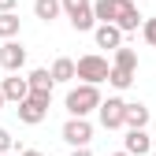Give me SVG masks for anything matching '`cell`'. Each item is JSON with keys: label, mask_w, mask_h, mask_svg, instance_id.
I'll return each instance as SVG.
<instances>
[{"label": "cell", "mask_w": 156, "mask_h": 156, "mask_svg": "<svg viewBox=\"0 0 156 156\" xmlns=\"http://www.w3.org/2000/svg\"><path fill=\"white\" fill-rule=\"evenodd\" d=\"M15 4H19V0H0V15H4V11H11Z\"/></svg>", "instance_id": "20"}, {"label": "cell", "mask_w": 156, "mask_h": 156, "mask_svg": "<svg viewBox=\"0 0 156 156\" xmlns=\"http://www.w3.org/2000/svg\"><path fill=\"white\" fill-rule=\"evenodd\" d=\"M4 156H15V152H4Z\"/></svg>", "instance_id": "25"}, {"label": "cell", "mask_w": 156, "mask_h": 156, "mask_svg": "<svg viewBox=\"0 0 156 156\" xmlns=\"http://www.w3.org/2000/svg\"><path fill=\"white\" fill-rule=\"evenodd\" d=\"M26 86H30V93H52V74H48V67H37V71H30L26 74Z\"/></svg>", "instance_id": "13"}, {"label": "cell", "mask_w": 156, "mask_h": 156, "mask_svg": "<svg viewBox=\"0 0 156 156\" xmlns=\"http://www.w3.org/2000/svg\"><path fill=\"white\" fill-rule=\"evenodd\" d=\"M101 126L104 130H119L123 126V115H126V101L123 97H108V101H101Z\"/></svg>", "instance_id": "7"}, {"label": "cell", "mask_w": 156, "mask_h": 156, "mask_svg": "<svg viewBox=\"0 0 156 156\" xmlns=\"http://www.w3.org/2000/svg\"><path fill=\"white\" fill-rule=\"evenodd\" d=\"M60 11H67L71 26H74L78 34L97 30V19H93V0H60Z\"/></svg>", "instance_id": "4"}, {"label": "cell", "mask_w": 156, "mask_h": 156, "mask_svg": "<svg viewBox=\"0 0 156 156\" xmlns=\"http://www.w3.org/2000/svg\"><path fill=\"white\" fill-rule=\"evenodd\" d=\"M108 60L104 56H97V52H89V56H78V63H74V78H82V86H101V82H108Z\"/></svg>", "instance_id": "3"}, {"label": "cell", "mask_w": 156, "mask_h": 156, "mask_svg": "<svg viewBox=\"0 0 156 156\" xmlns=\"http://www.w3.org/2000/svg\"><path fill=\"white\" fill-rule=\"evenodd\" d=\"M0 67H4L8 74H19L26 67V48L19 41H4V45H0Z\"/></svg>", "instance_id": "8"}, {"label": "cell", "mask_w": 156, "mask_h": 156, "mask_svg": "<svg viewBox=\"0 0 156 156\" xmlns=\"http://www.w3.org/2000/svg\"><path fill=\"white\" fill-rule=\"evenodd\" d=\"M123 126H126V130H145V126H149V108H145L141 101H138V104H126Z\"/></svg>", "instance_id": "11"}, {"label": "cell", "mask_w": 156, "mask_h": 156, "mask_svg": "<svg viewBox=\"0 0 156 156\" xmlns=\"http://www.w3.org/2000/svg\"><path fill=\"white\" fill-rule=\"evenodd\" d=\"M71 156H93V152H89V149H74Z\"/></svg>", "instance_id": "22"}, {"label": "cell", "mask_w": 156, "mask_h": 156, "mask_svg": "<svg viewBox=\"0 0 156 156\" xmlns=\"http://www.w3.org/2000/svg\"><path fill=\"white\" fill-rule=\"evenodd\" d=\"M152 156H156V152H152Z\"/></svg>", "instance_id": "26"}, {"label": "cell", "mask_w": 156, "mask_h": 156, "mask_svg": "<svg viewBox=\"0 0 156 156\" xmlns=\"http://www.w3.org/2000/svg\"><path fill=\"white\" fill-rule=\"evenodd\" d=\"M0 108H4V97H0Z\"/></svg>", "instance_id": "24"}, {"label": "cell", "mask_w": 156, "mask_h": 156, "mask_svg": "<svg viewBox=\"0 0 156 156\" xmlns=\"http://www.w3.org/2000/svg\"><path fill=\"white\" fill-rule=\"evenodd\" d=\"M112 156H130V152H112Z\"/></svg>", "instance_id": "23"}, {"label": "cell", "mask_w": 156, "mask_h": 156, "mask_svg": "<svg viewBox=\"0 0 156 156\" xmlns=\"http://www.w3.org/2000/svg\"><path fill=\"white\" fill-rule=\"evenodd\" d=\"M141 34H145V41L156 48V19H145V23H141Z\"/></svg>", "instance_id": "18"}, {"label": "cell", "mask_w": 156, "mask_h": 156, "mask_svg": "<svg viewBox=\"0 0 156 156\" xmlns=\"http://www.w3.org/2000/svg\"><path fill=\"white\" fill-rule=\"evenodd\" d=\"M67 112H71V119H86L89 112H97L101 108V89L97 86H74V89H67Z\"/></svg>", "instance_id": "2"}, {"label": "cell", "mask_w": 156, "mask_h": 156, "mask_svg": "<svg viewBox=\"0 0 156 156\" xmlns=\"http://www.w3.org/2000/svg\"><path fill=\"white\" fill-rule=\"evenodd\" d=\"M123 152H130V156H145V152H152L149 134H145V130H126V149H123Z\"/></svg>", "instance_id": "12"}, {"label": "cell", "mask_w": 156, "mask_h": 156, "mask_svg": "<svg viewBox=\"0 0 156 156\" xmlns=\"http://www.w3.org/2000/svg\"><path fill=\"white\" fill-rule=\"evenodd\" d=\"M15 156H41L37 149H23V152H15Z\"/></svg>", "instance_id": "21"}, {"label": "cell", "mask_w": 156, "mask_h": 156, "mask_svg": "<svg viewBox=\"0 0 156 156\" xmlns=\"http://www.w3.org/2000/svg\"><path fill=\"white\" fill-rule=\"evenodd\" d=\"M52 82H74V60H67V56H60V60L52 63Z\"/></svg>", "instance_id": "15"}, {"label": "cell", "mask_w": 156, "mask_h": 156, "mask_svg": "<svg viewBox=\"0 0 156 156\" xmlns=\"http://www.w3.org/2000/svg\"><path fill=\"white\" fill-rule=\"evenodd\" d=\"M134 78H138V52L134 48H115V63L108 71V82L115 89H130Z\"/></svg>", "instance_id": "1"}, {"label": "cell", "mask_w": 156, "mask_h": 156, "mask_svg": "<svg viewBox=\"0 0 156 156\" xmlns=\"http://www.w3.org/2000/svg\"><path fill=\"white\" fill-rule=\"evenodd\" d=\"M11 145H15L11 130H4V126H0V156H4V152H11Z\"/></svg>", "instance_id": "19"}, {"label": "cell", "mask_w": 156, "mask_h": 156, "mask_svg": "<svg viewBox=\"0 0 156 156\" xmlns=\"http://www.w3.org/2000/svg\"><path fill=\"white\" fill-rule=\"evenodd\" d=\"M93 37H97V45H101V48H123V34L115 30V26H97Z\"/></svg>", "instance_id": "14"}, {"label": "cell", "mask_w": 156, "mask_h": 156, "mask_svg": "<svg viewBox=\"0 0 156 156\" xmlns=\"http://www.w3.org/2000/svg\"><path fill=\"white\" fill-rule=\"evenodd\" d=\"M34 15L41 19V23H52V19L60 15V0H34Z\"/></svg>", "instance_id": "16"}, {"label": "cell", "mask_w": 156, "mask_h": 156, "mask_svg": "<svg viewBox=\"0 0 156 156\" xmlns=\"http://www.w3.org/2000/svg\"><path fill=\"white\" fill-rule=\"evenodd\" d=\"M60 134H63V141H67L71 149H89V141H93V126H89V119H67Z\"/></svg>", "instance_id": "5"}, {"label": "cell", "mask_w": 156, "mask_h": 156, "mask_svg": "<svg viewBox=\"0 0 156 156\" xmlns=\"http://www.w3.org/2000/svg\"><path fill=\"white\" fill-rule=\"evenodd\" d=\"M0 97H4V101H11V104H23L26 97H30L26 78H23V74H8L4 82H0Z\"/></svg>", "instance_id": "9"}, {"label": "cell", "mask_w": 156, "mask_h": 156, "mask_svg": "<svg viewBox=\"0 0 156 156\" xmlns=\"http://www.w3.org/2000/svg\"><path fill=\"white\" fill-rule=\"evenodd\" d=\"M15 112H19V119H23L26 126H37V123H45V115H48V104H41V101H34V97H26V101L19 104Z\"/></svg>", "instance_id": "10"}, {"label": "cell", "mask_w": 156, "mask_h": 156, "mask_svg": "<svg viewBox=\"0 0 156 156\" xmlns=\"http://www.w3.org/2000/svg\"><path fill=\"white\" fill-rule=\"evenodd\" d=\"M130 4H134V0H93V19H97L101 26H115L119 15H123Z\"/></svg>", "instance_id": "6"}, {"label": "cell", "mask_w": 156, "mask_h": 156, "mask_svg": "<svg viewBox=\"0 0 156 156\" xmlns=\"http://www.w3.org/2000/svg\"><path fill=\"white\" fill-rule=\"evenodd\" d=\"M0 37H4V41H15V37H19V15L15 11L0 15Z\"/></svg>", "instance_id": "17"}]
</instances>
